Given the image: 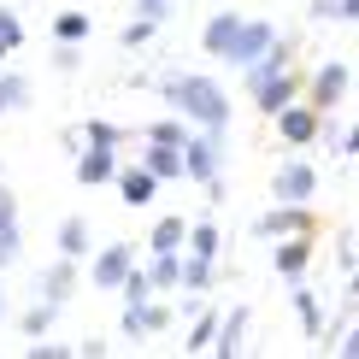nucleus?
<instances>
[{"instance_id":"obj_16","label":"nucleus","mask_w":359,"mask_h":359,"mask_svg":"<svg viewBox=\"0 0 359 359\" xmlns=\"http://www.w3.org/2000/svg\"><path fill=\"white\" fill-rule=\"evenodd\" d=\"M294 88H301V83H294V71H277L271 83L248 88V95H253V107H259L265 118H271V112H283V107H289V100H294Z\"/></svg>"},{"instance_id":"obj_35","label":"nucleus","mask_w":359,"mask_h":359,"mask_svg":"<svg viewBox=\"0 0 359 359\" xmlns=\"http://www.w3.org/2000/svg\"><path fill=\"white\" fill-rule=\"evenodd\" d=\"M336 353H341V359H359V324H353V330L336 341Z\"/></svg>"},{"instance_id":"obj_41","label":"nucleus","mask_w":359,"mask_h":359,"mask_svg":"<svg viewBox=\"0 0 359 359\" xmlns=\"http://www.w3.org/2000/svg\"><path fill=\"white\" fill-rule=\"evenodd\" d=\"M348 88H359V77H353V83H348Z\"/></svg>"},{"instance_id":"obj_6","label":"nucleus","mask_w":359,"mask_h":359,"mask_svg":"<svg viewBox=\"0 0 359 359\" xmlns=\"http://www.w3.org/2000/svg\"><path fill=\"white\" fill-rule=\"evenodd\" d=\"M24 253V230H18V194L6 189V177H0V271L6 265H18Z\"/></svg>"},{"instance_id":"obj_36","label":"nucleus","mask_w":359,"mask_h":359,"mask_svg":"<svg viewBox=\"0 0 359 359\" xmlns=\"http://www.w3.org/2000/svg\"><path fill=\"white\" fill-rule=\"evenodd\" d=\"M336 18L341 24H359V0H336Z\"/></svg>"},{"instance_id":"obj_13","label":"nucleus","mask_w":359,"mask_h":359,"mask_svg":"<svg viewBox=\"0 0 359 359\" xmlns=\"http://www.w3.org/2000/svg\"><path fill=\"white\" fill-rule=\"evenodd\" d=\"M71 289H77V259H65V253H59L48 271H41L36 294H41V301H53V306H65V301H71Z\"/></svg>"},{"instance_id":"obj_25","label":"nucleus","mask_w":359,"mask_h":359,"mask_svg":"<svg viewBox=\"0 0 359 359\" xmlns=\"http://www.w3.org/2000/svg\"><path fill=\"white\" fill-rule=\"evenodd\" d=\"M212 336H218V312H194V324H189V341H183V353H206V348H212Z\"/></svg>"},{"instance_id":"obj_5","label":"nucleus","mask_w":359,"mask_h":359,"mask_svg":"<svg viewBox=\"0 0 359 359\" xmlns=\"http://www.w3.org/2000/svg\"><path fill=\"white\" fill-rule=\"evenodd\" d=\"M271 265H277V277H283V283H301V277H306V265H312V230H301V236H277Z\"/></svg>"},{"instance_id":"obj_31","label":"nucleus","mask_w":359,"mask_h":359,"mask_svg":"<svg viewBox=\"0 0 359 359\" xmlns=\"http://www.w3.org/2000/svg\"><path fill=\"white\" fill-rule=\"evenodd\" d=\"M77 41H59V48H53V71H59V77H71V71H77Z\"/></svg>"},{"instance_id":"obj_33","label":"nucleus","mask_w":359,"mask_h":359,"mask_svg":"<svg viewBox=\"0 0 359 359\" xmlns=\"http://www.w3.org/2000/svg\"><path fill=\"white\" fill-rule=\"evenodd\" d=\"M136 12H142V18H154V24H165L171 18V0H136Z\"/></svg>"},{"instance_id":"obj_17","label":"nucleus","mask_w":359,"mask_h":359,"mask_svg":"<svg viewBox=\"0 0 359 359\" xmlns=\"http://www.w3.org/2000/svg\"><path fill=\"white\" fill-rule=\"evenodd\" d=\"M236 29H242V12H212L206 29H201V48L212 53V59H224V53H230V41H236Z\"/></svg>"},{"instance_id":"obj_32","label":"nucleus","mask_w":359,"mask_h":359,"mask_svg":"<svg viewBox=\"0 0 359 359\" xmlns=\"http://www.w3.org/2000/svg\"><path fill=\"white\" fill-rule=\"evenodd\" d=\"M147 36H154V18H136V24H124V36H118V41H124V48H142Z\"/></svg>"},{"instance_id":"obj_1","label":"nucleus","mask_w":359,"mask_h":359,"mask_svg":"<svg viewBox=\"0 0 359 359\" xmlns=\"http://www.w3.org/2000/svg\"><path fill=\"white\" fill-rule=\"evenodd\" d=\"M165 100L183 112V124L194 130H230V95L218 77H177L165 88Z\"/></svg>"},{"instance_id":"obj_26","label":"nucleus","mask_w":359,"mask_h":359,"mask_svg":"<svg viewBox=\"0 0 359 359\" xmlns=\"http://www.w3.org/2000/svg\"><path fill=\"white\" fill-rule=\"evenodd\" d=\"M294 312H301V330H306V336H324V306H318V294L294 289Z\"/></svg>"},{"instance_id":"obj_28","label":"nucleus","mask_w":359,"mask_h":359,"mask_svg":"<svg viewBox=\"0 0 359 359\" xmlns=\"http://www.w3.org/2000/svg\"><path fill=\"white\" fill-rule=\"evenodd\" d=\"M53 318H59V306H53V301H36V306L24 312V336H48Z\"/></svg>"},{"instance_id":"obj_30","label":"nucleus","mask_w":359,"mask_h":359,"mask_svg":"<svg viewBox=\"0 0 359 359\" xmlns=\"http://www.w3.org/2000/svg\"><path fill=\"white\" fill-rule=\"evenodd\" d=\"M183 118H159V124H147V142H171V147H183Z\"/></svg>"},{"instance_id":"obj_2","label":"nucleus","mask_w":359,"mask_h":359,"mask_svg":"<svg viewBox=\"0 0 359 359\" xmlns=\"http://www.w3.org/2000/svg\"><path fill=\"white\" fill-rule=\"evenodd\" d=\"M224 147H230V130H201V136H183V177L189 183H212L224 177Z\"/></svg>"},{"instance_id":"obj_38","label":"nucleus","mask_w":359,"mask_h":359,"mask_svg":"<svg viewBox=\"0 0 359 359\" xmlns=\"http://www.w3.org/2000/svg\"><path fill=\"white\" fill-rule=\"evenodd\" d=\"M341 154H353V159H359V124L348 130V136H341Z\"/></svg>"},{"instance_id":"obj_20","label":"nucleus","mask_w":359,"mask_h":359,"mask_svg":"<svg viewBox=\"0 0 359 359\" xmlns=\"http://www.w3.org/2000/svg\"><path fill=\"white\" fill-rule=\"evenodd\" d=\"M218 248H224L218 224H212V218H194L189 236H183V253H194V259H218Z\"/></svg>"},{"instance_id":"obj_14","label":"nucleus","mask_w":359,"mask_h":359,"mask_svg":"<svg viewBox=\"0 0 359 359\" xmlns=\"http://www.w3.org/2000/svg\"><path fill=\"white\" fill-rule=\"evenodd\" d=\"M136 165L154 171L159 183H177V177H183V147H171V142H147L142 154H136Z\"/></svg>"},{"instance_id":"obj_24","label":"nucleus","mask_w":359,"mask_h":359,"mask_svg":"<svg viewBox=\"0 0 359 359\" xmlns=\"http://www.w3.org/2000/svg\"><path fill=\"white\" fill-rule=\"evenodd\" d=\"M177 289H189V294L212 289V259H194V253H183V271H177Z\"/></svg>"},{"instance_id":"obj_3","label":"nucleus","mask_w":359,"mask_h":359,"mask_svg":"<svg viewBox=\"0 0 359 359\" xmlns=\"http://www.w3.org/2000/svg\"><path fill=\"white\" fill-rule=\"evenodd\" d=\"M312 194H318V171H312L306 159H283L277 177H271V201L277 206H306Z\"/></svg>"},{"instance_id":"obj_23","label":"nucleus","mask_w":359,"mask_h":359,"mask_svg":"<svg viewBox=\"0 0 359 359\" xmlns=\"http://www.w3.org/2000/svg\"><path fill=\"white\" fill-rule=\"evenodd\" d=\"M183 236H189L183 218H159L154 236H147V248H154V253H183Z\"/></svg>"},{"instance_id":"obj_11","label":"nucleus","mask_w":359,"mask_h":359,"mask_svg":"<svg viewBox=\"0 0 359 359\" xmlns=\"http://www.w3.org/2000/svg\"><path fill=\"white\" fill-rule=\"evenodd\" d=\"M112 171H118V154H112L107 142H88V154H77V183H83V189L112 183Z\"/></svg>"},{"instance_id":"obj_19","label":"nucleus","mask_w":359,"mask_h":359,"mask_svg":"<svg viewBox=\"0 0 359 359\" xmlns=\"http://www.w3.org/2000/svg\"><path fill=\"white\" fill-rule=\"evenodd\" d=\"M29 100H36V88H29V77H24V71H0V118L24 112Z\"/></svg>"},{"instance_id":"obj_15","label":"nucleus","mask_w":359,"mask_h":359,"mask_svg":"<svg viewBox=\"0 0 359 359\" xmlns=\"http://www.w3.org/2000/svg\"><path fill=\"white\" fill-rule=\"evenodd\" d=\"M112 183H118V194H124V206H147V201L159 194V177L142 171V165H118Z\"/></svg>"},{"instance_id":"obj_27","label":"nucleus","mask_w":359,"mask_h":359,"mask_svg":"<svg viewBox=\"0 0 359 359\" xmlns=\"http://www.w3.org/2000/svg\"><path fill=\"white\" fill-rule=\"evenodd\" d=\"M88 29H95L88 12H59V18H53V36L59 41H88Z\"/></svg>"},{"instance_id":"obj_39","label":"nucleus","mask_w":359,"mask_h":359,"mask_svg":"<svg viewBox=\"0 0 359 359\" xmlns=\"http://www.w3.org/2000/svg\"><path fill=\"white\" fill-rule=\"evenodd\" d=\"M348 312H359V271H353V289H348Z\"/></svg>"},{"instance_id":"obj_22","label":"nucleus","mask_w":359,"mask_h":359,"mask_svg":"<svg viewBox=\"0 0 359 359\" xmlns=\"http://www.w3.org/2000/svg\"><path fill=\"white\" fill-rule=\"evenodd\" d=\"M53 248L65 253V259H83V253H88V218H65L59 236H53Z\"/></svg>"},{"instance_id":"obj_4","label":"nucleus","mask_w":359,"mask_h":359,"mask_svg":"<svg viewBox=\"0 0 359 359\" xmlns=\"http://www.w3.org/2000/svg\"><path fill=\"white\" fill-rule=\"evenodd\" d=\"M130 265H136V248H130V242H112V248H100V253H95V265H88V283H95V289H107V294H118V283H124Z\"/></svg>"},{"instance_id":"obj_7","label":"nucleus","mask_w":359,"mask_h":359,"mask_svg":"<svg viewBox=\"0 0 359 359\" xmlns=\"http://www.w3.org/2000/svg\"><path fill=\"white\" fill-rule=\"evenodd\" d=\"M271 41H277V29L265 24V18H242V29H236V41H230V53H224V59H230V65H253Z\"/></svg>"},{"instance_id":"obj_37","label":"nucleus","mask_w":359,"mask_h":359,"mask_svg":"<svg viewBox=\"0 0 359 359\" xmlns=\"http://www.w3.org/2000/svg\"><path fill=\"white\" fill-rule=\"evenodd\" d=\"M306 12H312V18H318V24H324V18H336V0H312V6H306Z\"/></svg>"},{"instance_id":"obj_12","label":"nucleus","mask_w":359,"mask_h":359,"mask_svg":"<svg viewBox=\"0 0 359 359\" xmlns=\"http://www.w3.org/2000/svg\"><path fill=\"white\" fill-rule=\"evenodd\" d=\"M159 330H171V306H159V301H136V306H124V336H159Z\"/></svg>"},{"instance_id":"obj_9","label":"nucleus","mask_w":359,"mask_h":359,"mask_svg":"<svg viewBox=\"0 0 359 359\" xmlns=\"http://www.w3.org/2000/svg\"><path fill=\"white\" fill-rule=\"evenodd\" d=\"M348 83H353V71L341 65V59H324V65H318V77H312V107H318V112L341 107V95H348Z\"/></svg>"},{"instance_id":"obj_21","label":"nucleus","mask_w":359,"mask_h":359,"mask_svg":"<svg viewBox=\"0 0 359 359\" xmlns=\"http://www.w3.org/2000/svg\"><path fill=\"white\" fill-rule=\"evenodd\" d=\"M142 271H147V283H154V294H171L177 289V271H183V253H154Z\"/></svg>"},{"instance_id":"obj_34","label":"nucleus","mask_w":359,"mask_h":359,"mask_svg":"<svg viewBox=\"0 0 359 359\" xmlns=\"http://www.w3.org/2000/svg\"><path fill=\"white\" fill-rule=\"evenodd\" d=\"M88 142H107V147H118V142H124V130H112V124H88Z\"/></svg>"},{"instance_id":"obj_29","label":"nucleus","mask_w":359,"mask_h":359,"mask_svg":"<svg viewBox=\"0 0 359 359\" xmlns=\"http://www.w3.org/2000/svg\"><path fill=\"white\" fill-rule=\"evenodd\" d=\"M24 48V24H18V12H6V6H0V59H6V53H18Z\"/></svg>"},{"instance_id":"obj_40","label":"nucleus","mask_w":359,"mask_h":359,"mask_svg":"<svg viewBox=\"0 0 359 359\" xmlns=\"http://www.w3.org/2000/svg\"><path fill=\"white\" fill-rule=\"evenodd\" d=\"M0 324H6V294H0Z\"/></svg>"},{"instance_id":"obj_18","label":"nucleus","mask_w":359,"mask_h":359,"mask_svg":"<svg viewBox=\"0 0 359 359\" xmlns=\"http://www.w3.org/2000/svg\"><path fill=\"white\" fill-rule=\"evenodd\" d=\"M248 348V306H236L230 318H218V336H212V353L218 359H236Z\"/></svg>"},{"instance_id":"obj_10","label":"nucleus","mask_w":359,"mask_h":359,"mask_svg":"<svg viewBox=\"0 0 359 359\" xmlns=\"http://www.w3.org/2000/svg\"><path fill=\"white\" fill-rule=\"evenodd\" d=\"M301 230H312L306 206H271V212L253 218V236H301Z\"/></svg>"},{"instance_id":"obj_8","label":"nucleus","mask_w":359,"mask_h":359,"mask_svg":"<svg viewBox=\"0 0 359 359\" xmlns=\"http://www.w3.org/2000/svg\"><path fill=\"white\" fill-rule=\"evenodd\" d=\"M271 118H277V136L289 142V147H306L312 136H318V124H324L318 107H294V100H289L283 112H271Z\"/></svg>"}]
</instances>
